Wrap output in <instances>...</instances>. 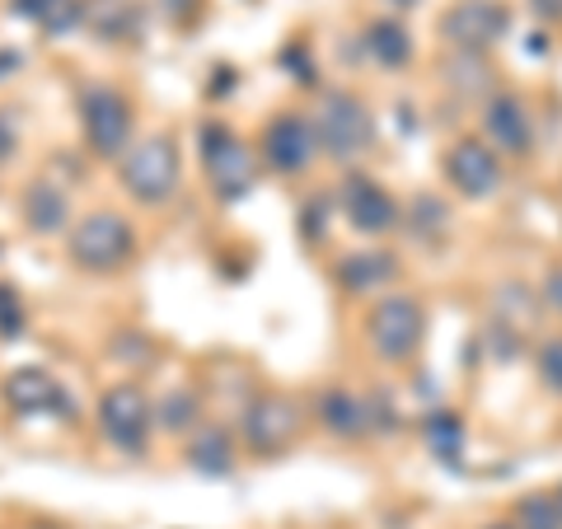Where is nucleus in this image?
Returning a JSON list of instances; mask_svg holds the SVG:
<instances>
[{"mask_svg": "<svg viewBox=\"0 0 562 529\" xmlns=\"http://www.w3.org/2000/svg\"><path fill=\"white\" fill-rule=\"evenodd\" d=\"M543 300H549V305L562 314V268H553L549 281H543Z\"/></svg>", "mask_w": 562, "mask_h": 529, "instance_id": "c85d7f7f", "label": "nucleus"}, {"mask_svg": "<svg viewBox=\"0 0 562 529\" xmlns=\"http://www.w3.org/2000/svg\"><path fill=\"white\" fill-rule=\"evenodd\" d=\"M487 529H516V525H487Z\"/></svg>", "mask_w": 562, "mask_h": 529, "instance_id": "473e14b6", "label": "nucleus"}, {"mask_svg": "<svg viewBox=\"0 0 562 529\" xmlns=\"http://www.w3.org/2000/svg\"><path fill=\"white\" fill-rule=\"evenodd\" d=\"M366 47H371V57L380 66H408L413 61V38L408 29L394 24V20H375L366 29Z\"/></svg>", "mask_w": 562, "mask_h": 529, "instance_id": "aec40b11", "label": "nucleus"}, {"mask_svg": "<svg viewBox=\"0 0 562 529\" xmlns=\"http://www.w3.org/2000/svg\"><path fill=\"white\" fill-rule=\"evenodd\" d=\"M165 14H173L179 24H192L202 14V0H165Z\"/></svg>", "mask_w": 562, "mask_h": 529, "instance_id": "bb28decb", "label": "nucleus"}, {"mask_svg": "<svg viewBox=\"0 0 562 529\" xmlns=\"http://www.w3.org/2000/svg\"><path fill=\"white\" fill-rule=\"evenodd\" d=\"M450 225V211L441 198H417L413 202V235L417 239H441Z\"/></svg>", "mask_w": 562, "mask_h": 529, "instance_id": "b1692460", "label": "nucleus"}, {"mask_svg": "<svg viewBox=\"0 0 562 529\" xmlns=\"http://www.w3.org/2000/svg\"><path fill=\"white\" fill-rule=\"evenodd\" d=\"M85 24H94V33H103L109 43L132 38V33L140 29L136 10L127 5V0H90V5H85Z\"/></svg>", "mask_w": 562, "mask_h": 529, "instance_id": "6ab92c4d", "label": "nucleus"}, {"mask_svg": "<svg viewBox=\"0 0 562 529\" xmlns=\"http://www.w3.org/2000/svg\"><path fill=\"white\" fill-rule=\"evenodd\" d=\"M188 464L198 469V473H231L235 469V436L216 427V421H206V427L192 436V446H188Z\"/></svg>", "mask_w": 562, "mask_h": 529, "instance_id": "dca6fc26", "label": "nucleus"}, {"mask_svg": "<svg viewBox=\"0 0 562 529\" xmlns=\"http://www.w3.org/2000/svg\"><path fill=\"white\" fill-rule=\"evenodd\" d=\"M310 122H314V136H319V150L328 160H357V155L371 150V140H375L371 109H366L357 94H324L319 113Z\"/></svg>", "mask_w": 562, "mask_h": 529, "instance_id": "20e7f679", "label": "nucleus"}, {"mask_svg": "<svg viewBox=\"0 0 562 529\" xmlns=\"http://www.w3.org/2000/svg\"><path fill=\"white\" fill-rule=\"evenodd\" d=\"M198 417H202V403L192 390H173L165 403H160V427L165 431H192L198 427Z\"/></svg>", "mask_w": 562, "mask_h": 529, "instance_id": "4be33fe9", "label": "nucleus"}, {"mask_svg": "<svg viewBox=\"0 0 562 529\" xmlns=\"http://www.w3.org/2000/svg\"><path fill=\"white\" fill-rule=\"evenodd\" d=\"M132 103L113 85H90L80 94V127L99 160H122L132 146Z\"/></svg>", "mask_w": 562, "mask_h": 529, "instance_id": "423d86ee", "label": "nucleus"}, {"mask_svg": "<svg viewBox=\"0 0 562 529\" xmlns=\"http://www.w3.org/2000/svg\"><path fill=\"white\" fill-rule=\"evenodd\" d=\"M150 427H155V408L136 384H113V390L99 398V431L109 436L122 454H146Z\"/></svg>", "mask_w": 562, "mask_h": 529, "instance_id": "0eeeda50", "label": "nucleus"}, {"mask_svg": "<svg viewBox=\"0 0 562 529\" xmlns=\"http://www.w3.org/2000/svg\"><path fill=\"white\" fill-rule=\"evenodd\" d=\"M516 529H562V516H558V506H553V492L543 497V492H530V497H520L516 506Z\"/></svg>", "mask_w": 562, "mask_h": 529, "instance_id": "5701e85b", "label": "nucleus"}, {"mask_svg": "<svg viewBox=\"0 0 562 529\" xmlns=\"http://www.w3.org/2000/svg\"><path fill=\"white\" fill-rule=\"evenodd\" d=\"M122 183L146 206L173 202V192H179V146H173V136L155 132L127 146V155H122Z\"/></svg>", "mask_w": 562, "mask_h": 529, "instance_id": "f257e3e1", "label": "nucleus"}, {"mask_svg": "<svg viewBox=\"0 0 562 529\" xmlns=\"http://www.w3.org/2000/svg\"><path fill=\"white\" fill-rule=\"evenodd\" d=\"M14 333H24V300L14 286L0 281V338H14Z\"/></svg>", "mask_w": 562, "mask_h": 529, "instance_id": "393cba45", "label": "nucleus"}, {"mask_svg": "<svg viewBox=\"0 0 562 529\" xmlns=\"http://www.w3.org/2000/svg\"><path fill=\"white\" fill-rule=\"evenodd\" d=\"M553 506H558V516H562V487L553 492Z\"/></svg>", "mask_w": 562, "mask_h": 529, "instance_id": "2f4dec72", "label": "nucleus"}, {"mask_svg": "<svg viewBox=\"0 0 562 529\" xmlns=\"http://www.w3.org/2000/svg\"><path fill=\"white\" fill-rule=\"evenodd\" d=\"M136 258V230L117 211H94L70 230V262L85 272H122Z\"/></svg>", "mask_w": 562, "mask_h": 529, "instance_id": "f03ea898", "label": "nucleus"}, {"mask_svg": "<svg viewBox=\"0 0 562 529\" xmlns=\"http://www.w3.org/2000/svg\"><path fill=\"white\" fill-rule=\"evenodd\" d=\"M483 127H487V146L497 155H530V146H535V117L516 94L492 99Z\"/></svg>", "mask_w": 562, "mask_h": 529, "instance_id": "f8f14e48", "label": "nucleus"}, {"mask_svg": "<svg viewBox=\"0 0 562 529\" xmlns=\"http://www.w3.org/2000/svg\"><path fill=\"white\" fill-rule=\"evenodd\" d=\"M47 5H52V0H14V14H24V20H33V24H43V14H47Z\"/></svg>", "mask_w": 562, "mask_h": 529, "instance_id": "cd10ccee", "label": "nucleus"}, {"mask_svg": "<svg viewBox=\"0 0 562 529\" xmlns=\"http://www.w3.org/2000/svg\"><path fill=\"white\" fill-rule=\"evenodd\" d=\"M33 529H47V525H33Z\"/></svg>", "mask_w": 562, "mask_h": 529, "instance_id": "72a5a7b5", "label": "nucleus"}, {"mask_svg": "<svg viewBox=\"0 0 562 529\" xmlns=\"http://www.w3.org/2000/svg\"><path fill=\"white\" fill-rule=\"evenodd\" d=\"M394 268L398 262L390 258V254H351V258H342V268H338V277H342V286L347 291H375V286H384V281L394 277Z\"/></svg>", "mask_w": 562, "mask_h": 529, "instance_id": "a211bd4d", "label": "nucleus"}, {"mask_svg": "<svg viewBox=\"0 0 562 529\" xmlns=\"http://www.w3.org/2000/svg\"><path fill=\"white\" fill-rule=\"evenodd\" d=\"M342 206H347V221L357 225L361 235H390L398 225V202L390 188H380L375 179H351L342 188Z\"/></svg>", "mask_w": 562, "mask_h": 529, "instance_id": "ddd939ff", "label": "nucleus"}, {"mask_svg": "<svg viewBox=\"0 0 562 529\" xmlns=\"http://www.w3.org/2000/svg\"><path fill=\"white\" fill-rule=\"evenodd\" d=\"M5 403L14 413H24V417H38V413H52V408H61V384L47 375V370L38 365H24V370H10L5 375Z\"/></svg>", "mask_w": 562, "mask_h": 529, "instance_id": "4468645a", "label": "nucleus"}, {"mask_svg": "<svg viewBox=\"0 0 562 529\" xmlns=\"http://www.w3.org/2000/svg\"><path fill=\"white\" fill-rule=\"evenodd\" d=\"M14 66H20V57H14V52H0V80H5Z\"/></svg>", "mask_w": 562, "mask_h": 529, "instance_id": "7c9ffc66", "label": "nucleus"}, {"mask_svg": "<svg viewBox=\"0 0 562 529\" xmlns=\"http://www.w3.org/2000/svg\"><path fill=\"white\" fill-rule=\"evenodd\" d=\"M66 192L61 188H52V183H33L24 192V221H29V230L33 235H57L61 225H66Z\"/></svg>", "mask_w": 562, "mask_h": 529, "instance_id": "f3484780", "label": "nucleus"}, {"mask_svg": "<svg viewBox=\"0 0 562 529\" xmlns=\"http://www.w3.org/2000/svg\"><path fill=\"white\" fill-rule=\"evenodd\" d=\"M366 338H371L380 361H413L422 351V338H427V309H422L417 295H384L380 305L366 319Z\"/></svg>", "mask_w": 562, "mask_h": 529, "instance_id": "7ed1b4c3", "label": "nucleus"}, {"mask_svg": "<svg viewBox=\"0 0 562 529\" xmlns=\"http://www.w3.org/2000/svg\"><path fill=\"white\" fill-rule=\"evenodd\" d=\"M446 179L464 198H492L502 188V155L487 140H454L446 155Z\"/></svg>", "mask_w": 562, "mask_h": 529, "instance_id": "9b49d317", "label": "nucleus"}, {"mask_svg": "<svg viewBox=\"0 0 562 529\" xmlns=\"http://www.w3.org/2000/svg\"><path fill=\"white\" fill-rule=\"evenodd\" d=\"M539 380H543V390L562 394V338H549L539 347Z\"/></svg>", "mask_w": 562, "mask_h": 529, "instance_id": "a878e982", "label": "nucleus"}, {"mask_svg": "<svg viewBox=\"0 0 562 529\" xmlns=\"http://www.w3.org/2000/svg\"><path fill=\"white\" fill-rule=\"evenodd\" d=\"M427 446L441 454V460H454L464 450V421L454 413H431L427 417Z\"/></svg>", "mask_w": 562, "mask_h": 529, "instance_id": "412c9836", "label": "nucleus"}, {"mask_svg": "<svg viewBox=\"0 0 562 529\" xmlns=\"http://www.w3.org/2000/svg\"><path fill=\"white\" fill-rule=\"evenodd\" d=\"M198 140H202V165H206V179H211V188H216V198L221 202H239L244 192L258 183L254 150L244 146L225 122H206V127L198 132Z\"/></svg>", "mask_w": 562, "mask_h": 529, "instance_id": "39448f33", "label": "nucleus"}, {"mask_svg": "<svg viewBox=\"0 0 562 529\" xmlns=\"http://www.w3.org/2000/svg\"><path fill=\"white\" fill-rule=\"evenodd\" d=\"M239 431H244V446L262 460H272L301 436V408L286 398V394H258L249 408L239 417Z\"/></svg>", "mask_w": 562, "mask_h": 529, "instance_id": "6e6552de", "label": "nucleus"}, {"mask_svg": "<svg viewBox=\"0 0 562 529\" xmlns=\"http://www.w3.org/2000/svg\"><path fill=\"white\" fill-rule=\"evenodd\" d=\"M506 29H512V14L497 0H460L441 20V33L446 43H454V52H487Z\"/></svg>", "mask_w": 562, "mask_h": 529, "instance_id": "9d476101", "label": "nucleus"}, {"mask_svg": "<svg viewBox=\"0 0 562 529\" xmlns=\"http://www.w3.org/2000/svg\"><path fill=\"white\" fill-rule=\"evenodd\" d=\"M14 140H20V136H14V127H10V117H5V113H0V160H10Z\"/></svg>", "mask_w": 562, "mask_h": 529, "instance_id": "c756f323", "label": "nucleus"}, {"mask_svg": "<svg viewBox=\"0 0 562 529\" xmlns=\"http://www.w3.org/2000/svg\"><path fill=\"white\" fill-rule=\"evenodd\" d=\"M371 417H375L371 403L357 398L351 390H324V398H319V421L342 440L371 431Z\"/></svg>", "mask_w": 562, "mask_h": 529, "instance_id": "2eb2a0df", "label": "nucleus"}, {"mask_svg": "<svg viewBox=\"0 0 562 529\" xmlns=\"http://www.w3.org/2000/svg\"><path fill=\"white\" fill-rule=\"evenodd\" d=\"M314 155H319V136H314V122L305 113H281L268 122V132H262V160H268L277 173H305L314 165Z\"/></svg>", "mask_w": 562, "mask_h": 529, "instance_id": "1a4fd4ad", "label": "nucleus"}]
</instances>
